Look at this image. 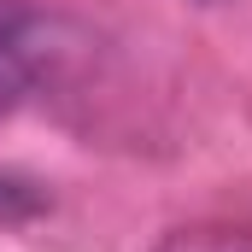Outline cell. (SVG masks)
Wrapping results in <instances>:
<instances>
[{"mask_svg": "<svg viewBox=\"0 0 252 252\" xmlns=\"http://www.w3.org/2000/svg\"><path fill=\"white\" fill-rule=\"evenodd\" d=\"M47 70V18L24 0H0V118L35 88Z\"/></svg>", "mask_w": 252, "mask_h": 252, "instance_id": "1", "label": "cell"}, {"mask_svg": "<svg viewBox=\"0 0 252 252\" xmlns=\"http://www.w3.org/2000/svg\"><path fill=\"white\" fill-rule=\"evenodd\" d=\"M41 211H47V193L35 188V182H24V176H6L0 170V223H30Z\"/></svg>", "mask_w": 252, "mask_h": 252, "instance_id": "2", "label": "cell"}, {"mask_svg": "<svg viewBox=\"0 0 252 252\" xmlns=\"http://www.w3.org/2000/svg\"><path fill=\"white\" fill-rule=\"evenodd\" d=\"M158 252H252V235H229V229H182Z\"/></svg>", "mask_w": 252, "mask_h": 252, "instance_id": "3", "label": "cell"}]
</instances>
